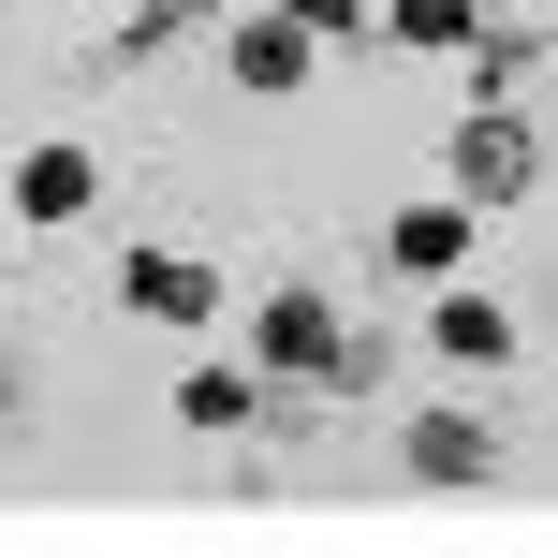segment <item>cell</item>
<instances>
[{
  "label": "cell",
  "instance_id": "obj_9",
  "mask_svg": "<svg viewBox=\"0 0 558 558\" xmlns=\"http://www.w3.org/2000/svg\"><path fill=\"white\" fill-rule=\"evenodd\" d=\"M426 353L471 367V383H500V367H514V308L471 294V279H441V294H426Z\"/></svg>",
  "mask_w": 558,
  "mask_h": 558
},
{
  "label": "cell",
  "instance_id": "obj_17",
  "mask_svg": "<svg viewBox=\"0 0 558 558\" xmlns=\"http://www.w3.org/2000/svg\"><path fill=\"white\" fill-rule=\"evenodd\" d=\"M544 74H558V15H544Z\"/></svg>",
  "mask_w": 558,
  "mask_h": 558
},
{
  "label": "cell",
  "instance_id": "obj_2",
  "mask_svg": "<svg viewBox=\"0 0 558 558\" xmlns=\"http://www.w3.org/2000/svg\"><path fill=\"white\" fill-rule=\"evenodd\" d=\"M471 251H485V206H471V192H426V206H397V221L367 235V265H383L397 294H441V279H471Z\"/></svg>",
  "mask_w": 558,
  "mask_h": 558
},
{
  "label": "cell",
  "instance_id": "obj_12",
  "mask_svg": "<svg viewBox=\"0 0 558 558\" xmlns=\"http://www.w3.org/2000/svg\"><path fill=\"white\" fill-rule=\"evenodd\" d=\"M530 74H544V29H514V15H485L471 45H456V88H471V104H530Z\"/></svg>",
  "mask_w": 558,
  "mask_h": 558
},
{
  "label": "cell",
  "instance_id": "obj_4",
  "mask_svg": "<svg viewBox=\"0 0 558 558\" xmlns=\"http://www.w3.org/2000/svg\"><path fill=\"white\" fill-rule=\"evenodd\" d=\"M397 471H412L426 500H471V485H500V426H485L471 397H426V412L397 426Z\"/></svg>",
  "mask_w": 558,
  "mask_h": 558
},
{
  "label": "cell",
  "instance_id": "obj_10",
  "mask_svg": "<svg viewBox=\"0 0 558 558\" xmlns=\"http://www.w3.org/2000/svg\"><path fill=\"white\" fill-rule=\"evenodd\" d=\"M221 29V0H133V15L88 45V74H147V59H177V45H206Z\"/></svg>",
  "mask_w": 558,
  "mask_h": 558
},
{
  "label": "cell",
  "instance_id": "obj_7",
  "mask_svg": "<svg viewBox=\"0 0 558 558\" xmlns=\"http://www.w3.org/2000/svg\"><path fill=\"white\" fill-rule=\"evenodd\" d=\"M0 206H15L29 235H74L88 206H104V147H15V177H0Z\"/></svg>",
  "mask_w": 558,
  "mask_h": 558
},
{
  "label": "cell",
  "instance_id": "obj_11",
  "mask_svg": "<svg viewBox=\"0 0 558 558\" xmlns=\"http://www.w3.org/2000/svg\"><path fill=\"white\" fill-rule=\"evenodd\" d=\"M308 383H324V412L383 397V383H397V324H383V308H338V338H324V367H308Z\"/></svg>",
  "mask_w": 558,
  "mask_h": 558
},
{
  "label": "cell",
  "instance_id": "obj_8",
  "mask_svg": "<svg viewBox=\"0 0 558 558\" xmlns=\"http://www.w3.org/2000/svg\"><path fill=\"white\" fill-rule=\"evenodd\" d=\"M265 367L251 353H192V367H177V426H192V441H251V426H265Z\"/></svg>",
  "mask_w": 558,
  "mask_h": 558
},
{
  "label": "cell",
  "instance_id": "obj_5",
  "mask_svg": "<svg viewBox=\"0 0 558 558\" xmlns=\"http://www.w3.org/2000/svg\"><path fill=\"white\" fill-rule=\"evenodd\" d=\"M324 338H338V279H265V294H251V338H235V353H251L265 367V383H308V367H324Z\"/></svg>",
  "mask_w": 558,
  "mask_h": 558
},
{
  "label": "cell",
  "instance_id": "obj_3",
  "mask_svg": "<svg viewBox=\"0 0 558 558\" xmlns=\"http://www.w3.org/2000/svg\"><path fill=\"white\" fill-rule=\"evenodd\" d=\"M308 74H324V29H308V15H279V0L221 15V88H235V104H294Z\"/></svg>",
  "mask_w": 558,
  "mask_h": 558
},
{
  "label": "cell",
  "instance_id": "obj_6",
  "mask_svg": "<svg viewBox=\"0 0 558 558\" xmlns=\"http://www.w3.org/2000/svg\"><path fill=\"white\" fill-rule=\"evenodd\" d=\"M118 308H133V324L206 338V324H221V265H192V251H162V235H147V251H118Z\"/></svg>",
  "mask_w": 558,
  "mask_h": 558
},
{
  "label": "cell",
  "instance_id": "obj_15",
  "mask_svg": "<svg viewBox=\"0 0 558 558\" xmlns=\"http://www.w3.org/2000/svg\"><path fill=\"white\" fill-rule=\"evenodd\" d=\"M279 15H308L338 59H367V45H383V0H279Z\"/></svg>",
  "mask_w": 558,
  "mask_h": 558
},
{
  "label": "cell",
  "instance_id": "obj_13",
  "mask_svg": "<svg viewBox=\"0 0 558 558\" xmlns=\"http://www.w3.org/2000/svg\"><path fill=\"white\" fill-rule=\"evenodd\" d=\"M485 29V0H383V45H412V59H456Z\"/></svg>",
  "mask_w": 558,
  "mask_h": 558
},
{
  "label": "cell",
  "instance_id": "obj_1",
  "mask_svg": "<svg viewBox=\"0 0 558 558\" xmlns=\"http://www.w3.org/2000/svg\"><path fill=\"white\" fill-rule=\"evenodd\" d=\"M441 192H471V206H530V192H544V133H530V104H456V133H441Z\"/></svg>",
  "mask_w": 558,
  "mask_h": 558
},
{
  "label": "cell",
  "instance_id": "obj_14",
  "mask_svg": "<svg viewBox=\"0 0 558 558\" xmlns=\"http://www.w3.org/2000/svg\"><path fill=\"white\" fill-rule=\"evenodd\" d=\"M221 500H235V514H279V441H265V426L221 456Z\"/></svg>",
  "mask_w": 558,
  "mask_h": 558
},
{
  "label": "cell",
  "instance_id": "obj_16",
  "mask_svg": "<svg viewBox=\"0 0 558 558\" xmlns=\"http://www.w3.org/2000/svg\"><path fill=\"white\" fill-rule=\"evenodd\" d=\"M29 383H45V367H29L15 338H0V426H29Z\"/></svg>",
  "mask_w": 558,
  "mask_h": 558
}]
</instances>
